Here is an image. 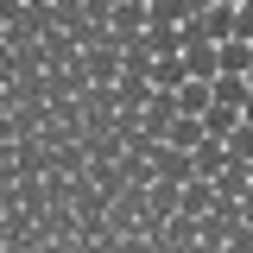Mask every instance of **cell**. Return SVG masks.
Returning a JSON list of instances; mask_svg holds the SVG:
<instances>
[{
    "instance_id": "obj_2",
    "label": "cell",
    "mask_w": 253,
    "mask_h": 253,
    "mask_svg": "<svg viewBox=\"0 0 253 253\" xmlns=\"http://www.w3.org/2000/svg\"><path fill=\"white\" fill-rule=\"evenodd\" d=\"M108 26H114V38H146V26H152V6L146 0H114V13H108Z\"/></svg>"
},
{
    "instance_id": "obj_4",
    "label": "cell",
    "mask_w": 253,
    "mask_h": 253,
    "mask_svg": "<svg viewBox=\"0 0 253 253\" xmlns=\"http://www.w3.org/2000/svg\"><path fill=\"white\" fill-rule=\"evenodd\" d=\"M203 126H209L215 139H228V133L241 126V108H228V101H209V108H203Z\"/></svg>"
},
{
    "instance_id": "obj_7",
    "label": "cell",
    "mask_w": 253,
    "mask_h": 253,
    "mask_svg": "<svg viewBox=\"0 0 253 253\" xmlns=\"http://www.w3.org/2000/svg\"><path fill=\"white\" fill-rule=\"evenodd\" d=\"M228 152L241 158V165H253V121H241L234 133H228Z\"/></svg>"
},
{
    "instance_id": "obj_1",
    "label": "cell",
    "mask_w": 253,
    "mask_h": 253,
    "mask_svg": "<svg viewBox=\"0 0 253 253\" xmlns=\"http://www.w3.org/2000/svg\"><path fill=\"white\" fill-rule=\"evenodd\" d=\"M241 221H247V215H241V196H215V209L203 215V228H196V241H203V247H228Z\"/></svg>"
},
{
    "instance_id": "obj_11",
    "label": "cell",
    "mask_w": 253,
    "mask_h": 253,
    "mask_svg": "<svg viewBox=\"0 0 253 253\" xmlns=\"http://www.w3.org/2000/svg\"><path fill=\"white\" fill-rule=\"evenodd\" d=\"M228 6H241V0H228Z\"/></svg>"
},
{
    "instance_id": "obj_5",
    "label": "cell",
    "mask_w": 253,
    "mask_h": 253,
    "mask_svg": "<svg viewBox=\"0 0 253 253\" xmlns=\"http://www.w3.org/2000/svg\"><path fill=\"white\" fill-rule=\"evenodd\" d=\"M152 83H158V89H184V83H190L184 51H177V57H158V63H152Z\"/></svg>"
},
{
    "instance_id": "obj_3",
    "label": "cell",
    "mask_w": 253,
    "mask_h": 253,
    "mask_svg": "<svg viewBox=\"0 0 253 253\" xmlns=\"http://www.w3.org/2000/svg\"><path fill=\"white\" fill-rule=\"evenodd\" d=\"M165 139H171V146H184V152H196V146L209 139V126H203V114H177V121L165 126Z\"/></svg>"
},
{
    "instance_id": "obj_9",
    "label": "cell",
    "mask_w": 253,
    "mask_h": 253,
    "mask_svg": "<svg viewBox=\"0 0 253 253\" xmlns=\"http://www.w3.org/2000/svg\"><path fill=\"white\" fill-rule=\"evenodd\" d=\"M184 6H190V13H203V6H215V0H184Z\"/></svg>"
},
{
    "instance_id": "obj_6",
    "label": "cell",
    "mask_w": 253,
    "mask_h": 253,
    "mask_svg": "<svg viewBox=\"0 0 253 253\" xmlns=\"http://www.w3.org/2000/svg\"><path fill=\"white\" fill-rule=\"evenodd\" d=\"M221 70H253V38H221Z\"/></svg>"
},
{
    "instance_id": "obj_10",
    "label": "cell",
    "mask_w": 253,
    "mask_h": 253,
    "mask_svg": "<svg viewBox=\"0 0 253 253\" xmlns=\"http://www.w3.org/2000/svg\"><path fill=\"white\" fill-rule=\"evenodd\" d=\"M241 121H253V95H247V108H241Z\"/></svg>"
},
{
    "instance_id": "obj_12",
    "label": "cell",
    "mask_w": 253,
    "mask_h": 253,
    "mask_svg": "<svg viewBox=\"0 0 253 253\" xmlns=\"http://www.w3.org/2000/svg\"><path fill=\"white\" fill-rule=\"evenodd\" d=\"M247 83H253V70H247Z\"/></svg>"
},
{
    "instance_id": "obj_8",
    "label": "cell",
    "mask_w": 253,
    "mask_h": 253,
    "mask_svg": "<svg viewBox=\"0 0 253 253\" xmlns=\"http://www.w3.org/2000/svg\"><path fill=\"white\" fill-rule=\"evenodd\" d=\"M241 215H247V221H253V184H247V196H241Z\"/></svg>"
}]
</instances>
